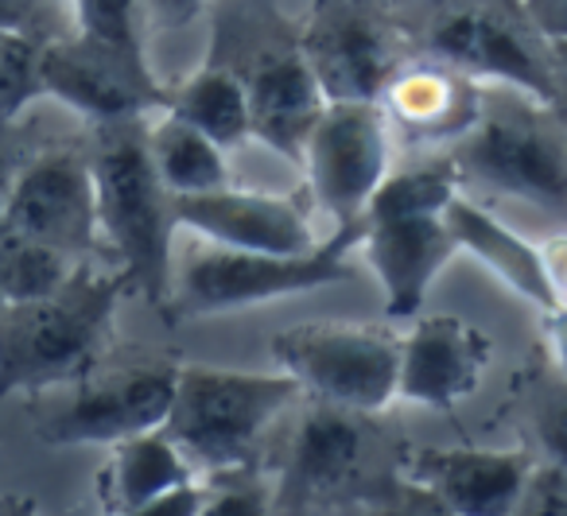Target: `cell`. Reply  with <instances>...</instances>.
I'll list each match as a JSON object with an SVG mask.
<instances>
[{"mask_svg": "<svg viewBox=\"0 0 567 516\" xmlns=\"http://www.w3.org/2000/svg\"><path fill=\"white\" fill-rule=\"evenodd\" d=\"M0 303H4V296H0Z\"/></svg>", "mask_w": 567, "mask_h": 516, "instance_id": "836d02e7", "label": "cell"}, {"mask_svg": "<svg viewBox=\"0 0 567 516\" xmlns=\"http://www.w3.org/2000/svg\"><path fill=\"white\" fill-rule=\"evenodd\" d=\"M404 482L420 497L458 516H497L525 497L528 458L517 451H440L427 446L404 462Z\"/></svg>", "mask_w": 567, "mask_h": 516, "instance_id": "ac0fdd59", "label": "cell"}, {"mask_svg": "<svg viewBox=\"0 0 567 516\" xmlns=\"http://www.w3.org/2000/svg\"><path fill=\"white\" fill-rule=\"evenodd\" d=\"M362 241V221L339 226L334 237L308 252H249V249H203L187 257L172 296L164 303L167 319H206V314L245 311L272 299L347 283L354 276L350 249Z\"/></svg>", "mask_w": 567, "mask_h": 516, "instance_id": "5b68a950", "label": "cell"}, {"mask_svg": "<svg viewBox=\"0 0 567 516\" xmlns=\"http://www.w3.org/2000/svg\"><path fill=\"white\" fill-rule=\"evenodd\" d=\"M40 94L71 105L94 125L148 117L167 105V86L144 63V48H121L82 32L40 43Z\"/></svg>", "mask_w": 567, "mask_h": 516, "instance_id": "30bf717a", "label": "cell"}, {"mask_svg": "<svg viewBox=\"0 0 567 516\" xmlns=\"http://www.w3.org/2000/svg\"><path fill=\"white\" fill-rule=\"evenodd\" d=\"M540 314H544V342H548V353L559 373L567 376V303H556Z\"/></svg>", "mask_w": 567, "mask_h": 516, "instance_id": "4dcf8cb0", "label": "cell"}, {"mask_svg": "<svg viewBox=\"0 0 567 516\" xmlns=\"http://www.w3.org/2000/svg\"><path fill=\"white\" fill-rule=\"evenodd\" d=\"M110 451V462H105L102 477H97V500H102L105 513L148 516L159 497H167L172 489L190 485L198 477V469L164 435V427L121 438Z\"/></svg>", "mask_w": 567, "mask_h": 516, "instance_id": "44dd1931", "label": "cell"}, {"mask_svg": "<svg viewBox=\"0 0 567 516\" xmlns=\"http://www.w3.org/2000/svg\"><path fill=\"white\" fill-rule=\"evenodd\" d=\"M548 105L513 86L482 90L478 121L451 144V167L463 183L525 203H567V141Z\"/></svg>", "mask_w": 567, "mask_h": 516, "instance_id": "8992f818", "label": "cell"}, {"mask_svg": "<svg viewBox=\"0 0 567 516\" xmlns=\"http://www.w3.org/2000/svg\"><path fill=\"white\" fill-rule=\"evenodd\" d=\"M82 260L71 252L55 249L48 241L20 234L17 226L0 218V296L4 303H20V299H40L51 296L71 280V272Z\"/></svg>", "mask_w": 567, "mask_h": 516, "instance_id": "cb8c5ba5", "label": "cell"}, {"mask_svg": "<svg viewBox=\"0 0 567 516\" xmlns=\"http://www.w3.org/2000/svg\"><path fill=\"white\" fill-rule=\"evenodd\" d=\"M300 396V384L284 373L183 365L175 369L172 412L164 435L206 474H237L252 462L268 423Z\"/></svg>", "mask_w": 567, "mask_h": 516, "instance_id": "277c9868", "label": "cell"}, {"mask_svg": "<svg viewBox=\"0 0 567 516\" xmlns=\"http://www.w3.org/2000/svg\"><path fill=\"white\" fill-rule=\"evenodd\" d=\"M536 431H540V443H544V451H548V458L567 466V392L564 396H551L548 404L540 407Z\"/></svg>", "mask_w": 567, "mask_h": 516, "instance_id": "83f0119b", "label": "cell"}, {"mask_svg": "<svg viewBox=\"0 0 567 516\" xmlns=\"http://www.w3.org/2000/svg\"><path fill=\"white\" fill-rule=\"evenodd\" d=\"M0 218L20 234L48 241L82 260L102 245L97 234V195L90 156L74 148L35 152L20 164L9 203Z\"/></svg>", "mask_w": 567, "mask_h": 516, "instance_id": "4fadbf2b", "label": "cell"}, {"mask_svg": "<svg viewBox=\"0 0 567 516\" xmlns=\"http://www.w3.org/2000/svg\"><path fill=\"white\" fill-rule=\"evenodd\" d=\"M509 0H420L416 28L427 55L471 79L513 86L544 105H556V66L536 51L525 24L509 17Z\"/></svg>", "mask_w": 567, "mask_h": 516, "instance_id": "ba28073f", "label": "cell"}, {"mask_svg": "<svg viewBox=\"0 0 567 516\" xmlns=\"http://www.w3.org/2000/svg\"><path fill=\"white\" fill-rule=\"evenodd\" d=\"M447 226L458 241V252H471L474 260H482L505 288H513L520 299H528L536 311H548V307L559 303L540 245L513 234L494 214H486L463 195H455L447 203Z\"/></svg>", "mask_w": 567, "mask_h": 516, "instance_id": "ffe728a7", "label": "cell"}, {"mask_svg": "<svg viewBox=\"0 0 567 516\" xmlns=\"http://www.w3.org/2000/svg\"><path fill=\"white\" fill-rule=\"evenodd\" d=\"M300 167L334 226L362 221L373 190L389 175V117L381 102H327L308 133Z\"/></svg>", "mask_w": 567, "mask_h": 516, "instance_id": "8fae6325", "label": "cell"}, {"mask_svg": "<svg viewBox=\"0 0 567 516\" xmlns=\"http://www.w3.org/2000/svg\"><path fill=\"white\" fill-rule=\"evenodd\" d=\"M128 280L79 265L63 288L0 303V404L17 392L43 396L102 365Z\"/></svg>", "mask_w": 567, "mask_h": 516, "instance_id": "6da1fadb", "label": "cell"}, {"mask_svg": "<svg viewBox=\"0 0 567 516\" xmlns=\"http://www.w3.org/2000/svg\"><path fill=\"white\" fill-rule=\"evenodd\" d=\"M378 102L389 128L404 133L412 144L440 148L455 144L478 121L482 86L478 79L455 71L443 59H420V63H401L389 74Z\"/></svg>", "mask_w": 567, "mask_h": 516, "instance_id": "e0dca14e", "label": "cell"}, {"mask_svg": "<svg viewBox=\"0 0 567 516\" xmlns=\"http://www.w3.org/2000/svg\"><path fill=\"white\" fill-rule=\"evenodd\" d=\"M226 59L245 82L249 94V121L252 136L265 148H272L288 164H300L308 133L316 117L323 113L327 97L311 74L308 59L300 51V35H284V40H265L241 48L234 59Z\"/></svg>", "mask_w": 567, "mask_h": 516, "instance_id": "5bb4252c", "label": "cell"}, {"mask_svg": "<svg viewBox=\"0 0 567 516\" xmlns=\"http://www.w3.org/2000/svg\"><path fill=\"white\" fill-rule=\"evenodd\" d=\"M175 226L195 229L210 245L249 252H308L319 245L311 218L288 195L245 187H218L206 195L172 198Z\"/></svg>", "mask_w": 567, "mask_h": 516, "instance_id": "2e32d148", "label": "cell"}, {"mask_svg": "<svg viewBox=\"0 0 567 516\" xmlns=\"http://www.w3.org/2000/svg\"><path fill=\"white\" fill-rule=\"evenodd\" d=\"M167 113L183 117L187 125L203 128L221 148H237L252 136L249 121V94H245L241 74L221 59H206L195 74L167 90Z\"/></svg>", "mask_w": 567, "mask_h": 516, "instance_id": "603a6c76", "label": "cell"}, {"mask_svg": "<svg viewBox=\"0 0 567 516\" xmlns=\"http://www.w3.org/2000/svg\"><path fill=\"white\" fill-rule=\"evenodd\" d=\"M544 260H548L551 283H556L559 303H567V237H556V241L544 245Z\"/></svg>", "mask_w": 567, "mask_h": 516, "instance_id": "1f68e13d", "label": "cell"}, {"mask_svg": "<svg viewBox=\"0 0 567 516\" xmlns=\"http://www.w3.org/2000/svg\"><path fill=\"white\" fill-rule=\"evenodd\" d=\"M362 458V423L358 412L347 407H316L296 431L292 454L284 466L280 505L284 508H311L323 497H331Z\"/></svg>", "mask_w": 567, "mask_h": 516, "instance_id": "d6986e66", "label": "cell"}, {"mask_svg": "<svg viewBox=\"0 0 567 516\" xmlns=\"http://www.w3.org/2000/svg\"><path fill=\"white\" fill-rule=\"evenodd\" d=\"M20 164V141H17V121H4L0 117V214H4V203H9V190H12V179H17Z\"/></svg>", "mask_w": 567, "mask_h": 516, "instance_id": "f546056e", "label": "cell"}, {"mask_svg": "<svg viewBox=\"0 0 567 516\" xmlns=\"http://www.w3.org/2000/svg\"><path fill=\"white\" fill-rule=\"evenodd\" d=\"M141 17H148L156 28H183L206 9V0H136Z\"/></svg>", "mask_w": 567, "mask_h": 516, "instance_id": "f1b7e54d", "label": "cell"}, {"mask_svg": "<svg viewBox=\"0 0 567 516\" xmlns=\"http://www.w3.org/2000/svg\"><path fill=\"white\" fill-rule=\"evenodd\" d=\"M40 94V43L17 28H0V117L17 121Z\"/></svg>", "mask_w": 567, "mask_h": 516, "instance_id": "d4e9b609", "label": "cell"}, {"mask_svg": "<svg viewBox=\"0 0 567 516\" xmlns=\"http://www.w3.org/2000/svg\"><path fill=\"white\" fill-rule=\"evenodd\" d=\"M525 24L544 43H567V0H517Z\"/></svg>", "mask_w": 567, "mask_h": 516, "instance_id": "4316f807", "label": "cell"}, {"mask_svg": "<svg viewBox=\"0 0 567 516\" xmlns=\"http://www.w3.org/2000/svg\"><path fill=\"white\" fill-rule=\"evenodd\" d=\"M458 195L451 159L404 167L381 179L362 214V249L385 291L393 319L416 314L432 283L455 260L458 241L447 226V203Z\"/></svg>", "mask_w": 567, "mask_h": 516, "instance_id": "7a4b0ae2", "label": "cell"}, {"mask_svg": "<svg viewBox=\"0 0 567 516\" xmlns=\"http://www.w3.org/2000/svg\"><path fill=\"white\" fill-rule=\"evenodd\" d=\"M272 358L316 400L370 415L396 400L401 334L373 322H303L272 334Z\"/></svg>", "mask_w": 567, "mask_h": 516, "instance_id": "52a82bcc", "label": "cell"}, {"mask_svg": "<svg viewBox=\"0 0 567 516\" xmlns=\"http://www.w3.org/2000/svg\"><path fill=\"white\" fill-rule=\"evenodd\" d=\"M71 12L82 35L121 43V48H144L136 0H71Z\"/></svg>", "mask_w": 567, "mask_h": 516, "instance_id": "484cf974", "label": "cell"}, {"mask_svg": "<svg viewBox=\"0 0 567 516\" xmlns=\"http://www.w3.org/2000/svg\"><path fill=\"white\" fill-rule=\"evenodd\" d=\"M494 358V342L463 314H424L401 338L396 396L447 412L478 392Z\"/></svg>", "mask_w": 567, "mask_h": 516, "instance_id": "9a60e30c", "label": "cell"}, {"mask_svg": "<svg viewBox=\"0 0 567 516\" xmlns=\"http://www.w3.org/2000/svg\"><path fill=\"white\" fill-rule=\"evenodd\" d=\"M175 396L172 365L90 369L71 384V396L35 407L32 423L48 446H113L121 438L164 427Z\"/></svg>", "mask_w": 567, "mask_h": 516, "instance_id": "9c48e42d", "label": "cell"}, {"mask_svg": "<svg viewBox=\"0 0 567 516\" xmlns=\"http://www.w3.org/2000/svg\"><path fill=\"white\" fill-rule=\"evenodd\" d=\"M144 141H148L152 167H156L159 183H164L172 198L206 195V190H218L234 183L226 159L229 148H221L203 128L187 125L175 113L159 110V117L152 125H144Z\"/></svg>", "mask_w": 567, "mask_h": 516, "instance_id": "7402d4cb", "label": "cell"}, {"mask_svg": "<svg viewBox=\"0 0 567 516\" xmlns=\"http://www.w3.org/2000/svg\"><path fill=\"white\" fill-rule=\"evenodd\" d=\"M97 195V234L110 245L128 288H136L152 307L172 296V195L159 183L144 141V117L97 125V144L90 152Z\"/></svg>", "mask_w": 567, "mask_h": 516, "instance_id": "3957f363", "label": "cell"}, {"mask_svg": "<svg viewBox=\"0 0 567 516\" xmlns=\"http://www.w3.org/2000/svg\"><path fill=\"white\" fill-rule=\"evenodd\" d=\"M551 55L559 59V66L567 71V43H551Z\"/></svg>", "mask_w": 567, "mask_h": 516, "instance_id": "d6a6232c", "label": "cell"}, {"mask_svg": "<svg viewBox=\"0 0 567 516\" xmlns=\"http://www.w3.org/2000/svg\"><path fill=\"white\" fill-rule=\"evenodd\" d=\"M300 51L327 102H378L401 66L393 24L373 0H316Z\"/></svg>", "mask_w": 567, "mask_h": 516, "instance_id": "7c38bea8", "label": "cell"}]
</instances>
